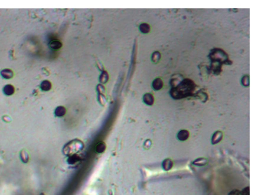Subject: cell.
<instances>
[{"label": "cell", "mask_w": 258, "mask_h": 195, "mask_svg": "<svg viewBox=\"0 0 258 195\" xmlns=\"http://www.w3.org/2000/svg\"><path fill=\"white\" fill-rule=\"evenodd\" d=\"M49 45L53 49H60L62 47V43L59 40H52L51 42H50Z\"/></svg>", "instance_id": "obj_12"}, {"label": "cell", "mask_w": 258, "mask_h": 195, "mask_svg": "<svg viewBox=\"0 0 258 195\" xmlns=\"http://www.w3.org/2000/svg\"><path fill=\"white\" fill-rule=\"evenodd\" d=\"M100 82H103V83H105V82H107V80H109V76H107V73L106 72H103V73L101 74V76H100Z\"/></svg>", "instance_id": "obj_16"}, {"label": "cell", "mask_w": 258, "mask_h": 195, "mask_svg": "<svg viewBox=\"0 0 258 195\" xmlns=\"http://www.w3.org/2000/svg\"><path fill=\"white\" fill-rule=\"evenodd\" d=\"M97 91H98L99 94H104L105 89H104V87H103L102 85H97Z\"/></svg>", "instance_id": "obj_20"}, {"label": "cell", "mask_w": 258, "mask_h": 195, "mask_svg": "<svg viewBox=\"0 0 258 195\" xmlns=\"http://www.w3.org/2000/svg\"><path fill=\"white\" fill-rule=\"evenodd\" d=\"M19 158H20V160L23 162V163H28L30 161V156H29V153L28 151L26 149H21L20 152H19Z\"/></svg>", "instance_id": "obj_3"}, {"label": "cell", "mask_w": 258, "mask_h": 195, "mask_svg": "<svg viewBox=\"0 0 258 195\" xmlns=\"http://www.w3.org/2000/svg\"><path fill=\"white\" fill-rule=\"evenodd\" d=\"M208 162V160L204 158H197L196 159L195 161H193V164L194 165H197V166H204L206 163Z\"/></svg>", "instance_id": "obj_13"}, {"label": "cell", "mask_w": 258, "mask_h": 195, "mask_svg": "<svg viewBox=\"0 0 258 195\" xmlns=\"http://www.w3.org/2000/svg\"><path fill=\"white\" fill-rule=\"evenodd\" d=\"M177 137L180 141H186L189 138V132L187 130H180L177 133Z\"/></svg>", "instance_id": "obj_6"}, {"label": "cell", "mask_w": 258, "mask_h": 195, "mask_svg": "<svg viewBox=\"0 0 258 195\" xmlns=\"http://www.w3.org/2000/svg\"><path fill=\"white\" fill-rule=\"evenodd\" d=\"M106 148H107V146H106L105 142H103V141L98 142L96 146V151L97 152V153H103V152L106 150Z\"/></svg>", "instance_id": "obj_10"}, {"label": "cell", "mask_w": 258, "mask_h": 195, "mask_svg": "<svg viewBox=\"0 0 258 195\" xmlns=\"http://www.w3.org/2000/svg\"><path fill=\"white\" fill-rule=\"evenodd\" d=\"M98 99H99V103H100V105H104L106 104V98H105V96L102 94H99L98 95Z\"/></svg>", "instance_id": "obj_17"}, {"label": "cell", "mask_w": 258, "mask_h": 195, "mask_svg": "<svg viewBox=\"0 0 258 195\" xmlns=\"http://www.w3.org/2000/svg\"><path fill=\"white\" fill-rule=\"evenodd\" d=\"M80 160V158H78L76 155H72L69 158H68V163L69 164H74L76 162L79 161Z\"/></svg>", "instance_id": "obj_14"}, {"label": "cell", "mask_w": 258, "mask_h": 195, "mask_svg": "<svg viewBox=\"0 0 258 195\" xmlns=\"http://www.w3.org/2000/svg\"><path fill=\"white\" fill-rule=\"evenodd\" d=\"M0 75H1L4 79H11L14 76V72L10 69H4L0 72Z\"/></svg>", "instance_id": "obj_8"}, {"label": "cell", "mask_w": 258, "mask_h": 195, "mask_svg": "<svg viewBox=\"0 0 258 195\" xmlns=\"http://www.w3.org/2000/svg\"><path fill=\"white\" fill-rule=\"evenodd\" d=\"M222 132L221 131H216L213 135H212V138H211V143L213 145H216L218 144L219 142H221L222 140Z\"/></svg>", "instance_id": "obj_1"}, {"label": "cell", "mask_w": 258, "mask_h": 195, "mask_svg": "<svg viewBox=\"0 0 258 195\" xmlns=\"http://www.w3.org/2000/svg\"><path fill=\"white\" fill-rule=\"evenodd\" d=\"M153 88L154 90H160V89H162L163 88V82H162V80L159 79V78L155 79L153 82Z\"/></svg>", "instance_id": "obj_11"}, {"label": "cell", "mask_w": 258, "mask_h": 195, "mask_svg": "<svg viewBox=\"0 0 258 195\" xmlns=\"http://www.w3.org/2000/svg\"><path fill=\"white\" fill-rule=\"evenodd\" d=\"M40 87V89L43 90V92H48V91H50V90L52 89L53 85H52V82H50V81L44 80V81L41 82Z\"/></svg>", "instance_id": "obj_7"}, {"label": "cell", "mask_w": 258, "mask_h": 195, "mask_svg": "<svg viewBox=\"0 0 258 195\" xmlns=\"http://www.w3.org/2000/svg\"><path fill=\"white\" fill-rule=\"evenodd\" d=\"M2 120H3V121H5L6 123H9V122L11 121V118H10L9 116H7V115H3V117H2Z\"/></svg>", "instance_id": "obj_19"}, {"label": "cell", "mask_w": 258, "mask_h": 195, "mask_svg": "<svg viewBox=\"0 0 258 195\" xmlns=\"http://www.w3.org/2000/svg\"><path fill=\"white\" fill-rule=\"evenodd\" d=\"M3 92H4L5 95L10 96V95H14L15 87L12 85V84H6V85L4 86V88H3Z\"/></svg>", "instance_id": "obj_2"}, {"label": "cell", "mask_w": 258, "mask_h": 195, "mask_svg": "<svg viewBox=\"0 0 258 195\" xmlns=\"http://www.w3.org/2000/svg\"><path fill=\"white\" fill-rule=\"evenodd\" d=\"M143 103L146 104L147 105H153L154 103V97L151 94H145L143 97Z\"/></svg>", "instance_id": "obj_5"}, {"label": "cell", "mask_w": 258, "mask_h": 195, "mask_svg": "<svg viewBox=\"0 0 258 195\" xmlns=\"http://www.w3.org/2000/svg\"><path fill=\"white\" fill-rule=\"evenodd\" d=\"M140 30L143 33H147L150 30V27L147 24H141L140 26Z\"/></svg>", "instance_id": "obj_15"}, {"label": "cell", "mask_w": 258, "mask_h": 195, "mask_svg": "<svg viewBox=\"0 0 258 195\" xmlns=\"http://www.w3.org/2000/svg\"><path fill=\"white\" fill-rule=\"evenodd\" d=\"M152 146V141L150 140V139H148V140H146L145 142H144V148L146 149V148H150V147Z\"/></svg>", "instance_id": "obj_18"}, {"label": "cell", "mask_w": 258, "mask_h": 195, "mask_svg": "<svg viewBox=\"0 0 258 195\" xmlns=\"http://www.w3.org/2000/svg\"><path fill=\"white\" fill-rule=\"evenodd\" d=\"M162 168L164 169L165 171H168L173 168V162L170 158H165L162 162Z\"/></svg>", "instance_id": "obj_9"}, {"label": "cell", "mask_w": 258, "mask_h": 195, "mask_svg": "<svg viewBox=\"0 0 258 195\" xmlns=\"http://www.w3.org/2000/svg\"><path fill=\"white\" fill-rule=\"evenodd\" d=\"M66 114V108L63 105L57 106L54 110V115L56 117H63Z\"/></svg>", "instance_id": "obj_4"}]
</instances>
